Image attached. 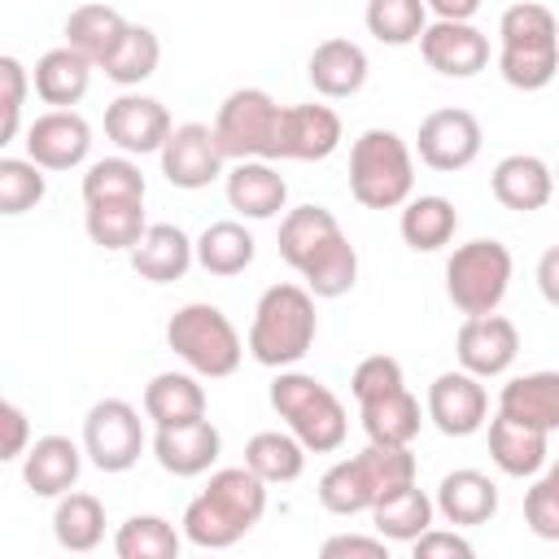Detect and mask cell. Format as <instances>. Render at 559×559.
<instances>
[{
    "instance_id": "cell-1",
    "label": "cell",
    "mask_w": 559,
    "mask_h": 559,
    "mask_svg": "<svg viewBox=\"0 0 559 559\" xmlns=\"http://www.w3.org/2000/svg\"><path fill=\"white\" fill-rule=\"evenodd\" d=\"M280 258L306 280L314 301L345 297L358 284V249L328 205H297L280 218Z\"/></svg>"
},
{
    "instance_id": "cell-2",
    "label": "cell",
    "mask_w": 559,
    "mask_h": 559,
    "mask_svg": "<svg viewBox=\"0 0 559 559\" xmlns=\"http://www.w3.org/2000/svg\"><path fill=\"white\" fill-rule=\"evenodd\" d=\"M262 515H266V480H258L249 467H218L210 472V485L188 502L179 533L201 550H227Z\"/></svg>"
},
{
    "instance_id": "cell-3",
    "label": "cell",
    "mask_w": 559,
    "mask_h": 559,
    "mask_svg": "<svg viewBox=\"0 0 559 559\" xmlns=\"http://www.w3.org/2000/svg\"><path fill=\"white\" fill-rule=\"evenodd\" d=\"M415 454L411 445H380V441H367V450L332 463L319 485H314V498L323 511L332 515H358V511H371V502H380L384 493H393L397 485H411L415 480Z\"/></svg>"
},
{
    "instance_id": "cell-4",
    "label": "cell",
    "mask_w": 559,
    "mask_h": 559,
    "mask_svg": "<svg viewBox=\"0 0 559 559\" xmlns=\"http://www.w3.org/2000/svg\"><path fill=\"white\" fill-rule=\"evenodd\" d=\"M314 336H319V314H314L310 288L306 284H271L253 306L245 349L253 354V362L280 371V367H297L310 354Z\"/></svg>"
},
{
    "instance_id": "cell-5",
    "label": "cell",
    "mask_w": 559,
    "mask_h": 559,
    "mask_svg": "<svg viewBox=\"0 0 559 559\" xmlns=\"http://www.w3.org/2000/svg\"><path fill=\"white\" fill-rule=\"evenodd\" d=\"M559 70V26L537 0H520L498 17V74L520 92H542Z\"/></svg>"
},
{
    "instance_id": "cell-6",
    "label": "cell",
    "mask_w": 559,
    "mask_h": 559,
    "mask_svg": "<svg viewBox=\"0 0 559 559\" xmlns=\"http://www.w3.org/2000/svg\"><path fill=\"white\" fill-rule=\"evenodd\" d=\"M271 411L288 424V432L301 441L306 454H332L345 445V432H349L345 402L319 376L280 367L271 380Z\"/></svg>"
},
{
    "instance_id": "cell-7",
    "label": "cell",
    "mask_w": 559,
    "mask_h": 559,
    "mask_svg": "<svg viewBox=\"0 0 559 559\" xmlns=\"http://www.w3.org/2000/svg\"><path fill=\"white\" fill-rule=\"evenodd\" d=\"M415 192V153L389 127H367L349 144V197L362 210H397Z\"/></svg>"
},
{
    "instance_id": "cell-8",
    "label": "cell",
    "mask_w": 559,
    "mask_h": 559,
    "mask_svg": "<svg viewBox=\"0 0 559 559\" xmlns=\"http://www.w3.org/2000/svg\"><path fill=\"white\" fill-rule=\"evenodd\" d=\"M166 345L175 349V358L188 362L192 376L205 380H227L236 376L240 358H245V341L231 328V319L210 306V301H188L166 319Z\"/></svg>"
},
{
    "instance_id": "cell-9",
    "label": "cell",
    "mask_w": 559,
    "mask_h": 559,
    "mask_svg": "<svg viewBox=\"0 0 559 559\" xmlns=\"http://www.w3.org/2000/svg\"><path fill=\"white\" fill-rule=\"evenodd\" d=\"M511 249L493 236H476L445 258V297L459 314H489L511 288Z\"/></svg>"
},
{
    "instance_id": "cell-10",
    "label": "cell",
    "mask_w": 559,
    "mask_h": 559,
    "mask_svg": "<svg viewBox=\"0 0 559 559\" xmlns=\"http://www.w3.org/2000/svg\"><path fill=\"white\" fill-rule=\"evenodd\" d=\"M218 153L227 162H245V157H262V162H280L275 157V135H280V105L271 92L262 87H236L223 96L214 122H210Z\"/></svg>"
},
{
    "instance_id": "cell-11",
    "label": "cell",
    "mask_w": 559,
    "mask_h": 559,
    "mask_svg": "<svg viewBox=\"0 0 559 559\" xmlns=\"http://www.w3.org/2000/svg\"><path fill=\"white\" fill-rule=\"evenodd\" d=\"M83 454L96 472H127L144 454V419L122 397H100L83 415Z\"/></svg>"
},
{
    "instance_id": "cell-12",
    "label": "cell",
    "mask_w": 559,
    "mask_h": 559,
    "mask_svg": "<svg viewBox=\"0 0 559 559\" xmlns=\"http://www.w3.org/2000/svg\"><path fill=\"white\" fill-rule=\"evenodd\" d=\"M480 118L472 109H459V105H445V109H432L424 122H419V135H415V153L428 170H441V175H454V170H467L476 157H480Z\"/></svg>"
},
{
    "instance_id": "cell-13",
    "label": "cell",
    "mask_w": 559,
    "mask_h": 559,
    "mask_svg": "<svg viewBox=\"0 0 559 559\" xmlns=\"http://www.w3.org/2000/svg\"><path fill=\"white\" fill-rule=\"evenodd\" d=\"M157 157H162L166 183L170 188H183V192L210 188L223 175V166H227V157L218 153V140H214L210 122H179V127H170V135L162 140Z\"/></svg>"
},
{
    "instance_id": "cell-14",
    "label": "cell",
    "mask_w": 559,
    "mask_h": 559,
    "mask_svg": "<svg viewBox=\"0 0 559 559\" xmlns=\"http://www.w3.org/2000/svg\"><path fill=\"white\" fill-rule=\"evenodd\" d=\"M454 354H459V367L472 371L476 380H493L502 376L515 354H520V328L489 310V314H463L459 323V336H454Z\"/></svg>"
},
{
    "instance_id": "cell-15",
    "label": "cell",
    "mask_w": 559,
    "mask_h": 559,
    "mask_svg": "<svg viewBox=\"0 0 559 559\" xmlns=\"http://www.w3.org/2000/svg\"><path fill=\"white\" fill-rule=\"evenodd\" d=\"M424 419H432V428L441 437H472L485 428L489 419V393L472 371H441L428 384V402H424Z\"/></svg>"
},
{
    "instance_id": "cell-16",
    "label": "cell",
    "mask_w": 559,
    "mask_h": 559,
    "mask_svg": "<svg viewBox=\"0 0 559 559\" xmlns=\"http://www.w3.org/2000/svg\"><path fill=\"white\" fill-rule=\"evenodd\" d=\"M341 114L332 105H280V135L275 157L280 162H323L341 148Z\"/></svg>"
},
{
    "instance_id": "cell-17",
    "label": "cell",
    "mask_w": 559,
    "mask_h": 559,
    "mask_svg": "<svg viewBox=\"0 0 559 559\" xmlns=\"http://www.w3.org/2000/svg\"><path fill=\"white\" fill-rule=\"evenodd\" d=\"M419 57L428 61V70L445 74V79H476L489 66V35L472 22H428L424 35L415 39Z\"/></svg>"
},
{
    "instance_id": "cell-18",
    "label": "cell",
    "mask_w": 559,
    "mask_h": 559,
    "mask_svg": "<svg viewBox=\"0 0 559 559\" xmlns=\"http://www.w3.org/2000/svg\"><path fill=\"white\" fill-rule=\"evenodd\" d=\"M22 144H26V157L39 170H74L92 153V127L74 109H44L26 127V140Z\"/></svg>"
},
{
    "instance_id": "cell-19",
    "label": "cell",
    "mask_w": 559,
    "mask_h": 559,
    "mask_svg": "<svg viewBox=\"0 0 559 559\" xmlns=\"http://www.w3.org/2000/svg\"><path fill=\"white\" fill-rule=\"evenodd\" d=\"M170 109L157 96H140V92H122L118 100L105 105V135L118 144V153L127 157H144L157 153L162 140L170 135Z\"/></svg>"
},
{
    "instance_id": "cell-20",
    "label": "cell",
    "mask_w": 559,
    "mask_h": 559,
    "mask_svg": "<svg viewBox=\"0 0 559 559\" xmlns=\"http://www.w3.org/2000/svg\"><path fill=\"white\" fill-rule=\"evenodd\" d=\"M223 454V432L201 415V419H188V424H170V428H157L153 437V459L162 472L170 476H205Z\"/></svg>"
},
{
    "instance_id": "cell-21",
    "label": "cell",
    "mask_w": 559,
    "mask_h": 559,
    "mask_svg": "<svg viewBox=\"0 0 559 559\" xmlns=\"http://www.w3.org/2000/svg\"><path fill=\"white\" fill-rule=\"evenodd\" d=\"M223 192H227V205L240 214V218H253V223H266V218H280V210H288V183L284 175L262 162V157H245L236 162L231 170H223Z\"/></svg>"
},
{
    "instance_id": "cell-22",
    "label": "cell",
    "mask_w": 559,
    "mask_h": 559,
    "mask_svg": "<svg viewBox=\"0 0 559 559\" xmlns=\"http://www.w3.org/2000/svg\"><path fill=\"white\" fill-rule=\"evenodd\" d=\"M79 472H83V445H74L61 432L35 437L22 450V480L35 498H61L66 489L79 485Z\"/></svg>"
},
{
    "instance_id": "cell-23",
    "label": "cell",
    "mask_w": 559,
    "mask_h": 559,
    "mask_svg": "<svg viewBox=\"0 0 559 559\" xmlns=\"http://www.w3.org/2000/svg\"><path fill=\"white\" fill-rule=\"evenodd\" d=\"M432 511L454 528H480L498 515V485L476 467H454L441 476Z\"/></svg>"
},
{
    "instance_id": "cell-24",
    "label": "cell",
    "mask_w": 559,
    "mask_h": 559,
    "mask_svg": "<svg viewBox=\"0 0 559 559\" xmlns=\"http://www.w3.org/2000/svg\"><path fill=\"white\" fill-rule=\"evenodd\" d=\"M367 70H371V61H367L362 44H354V39H345V35H332V39L314 44V52H310V61H306L310 87H314L319 96H328V100L358 96L362 83H367Z\"/></svg>"
},
{
    "instance_id": "cell-25",
    "label": "cell",
    "mask_w": 559,
    "mask_h": 559,
    "mask_svg": "<svg viewBox=\"0 0 559 559\" xmlns=\"http://www.w3.org/2000/svg\"><path fill=\"white\" fill-rule=\"evenodd\" d=\"M489 192L502 210H515V214H533L542 205H550L555 197V175L550 166L537 157V153H507L493 175H489Z\"/></svg>"
},
{
    "instance_id": "cell-26",
    "label": "cell",
    "mask_w": 559,
    "mask_h": 559,
    "mask_svg": "<svg viewBox=\"0 0 559 559\" xmlns=\"http://www.w3.org/2000/svg\"><path fill=\"white\" fill-rule=\"evenodd\" d=\"M127 258H131V271L140 280H148V284H175L192 266V240L175 223H148L140 231V240L127 249Z\"/></svg>"
},
{
    "instance_id": "cell-27",
    "label": "cell",
    "mask_w": 559,
    "mask_h": 559,
    "mask_svg": "<svg viewBox=\"0 0 559 559\" xmlns=\"http://www.w3.org/2000/svg\"><path fill=\"white\" fill-rule=\"evenodd\" d=\"M489 459L502 476L528 480L550 459V432H542L533 424H520V419H507V415H493L489 419Z\"/></svg>"
},
{
    "instance_id": "cell-28",
    "label": "cell",
    "mask_w": 559,
    "mask_h": 559,
    "mask_svg": "<svg viewBox=\"0 0 559 559\" xmlns=\"http://www.w3.org/2000/svg\"><path fill=\"white\" fill-rule=\"evenodd\" d=\"M92 70H96V66H92L83 52H74L70 44H61V48H48V52L35 61L31 87H35V96H39L44 105L70 109V105H79V100L87 96Z\"/></svg>"
},
{
    "instance_id": "cell-29",
    "label": "cell",
    "mask_w": 559,
    "mask_h": 559,
    "mask_svg": "<svg viewBox=\"0 0 559 559\" xmlns=\"http://www.w3.org/2000/svg\"><path fill=\"white\" fill-rule=\"evenodd\" d=\"M358 419H362L367 441H380V445H411V441L419 437V428H424L419 397H415L406 384L358 402Z\"/></svg>"
},
{
    "instance_id": "cell-30",
    "label": "cell",
    "mask_w": 559,
    "mask_h": 559,
    "mask_svg": "<svg viewBox=\"0 0 559 559\" xmlns=\"http://www.w3.org/2000/svg\"><path fill=\"white\" fill-rule=\"evenodd\" d=\"M498 415L533 424L542 432H555L559 428V371L511 376L498 393Z\"/></svg>"
},
{
    "instance_id": "cell-31",
    "label": "cell",
    "mask_w": 559,
    "mask_h": 559,
    "mask_svg": "<svg viewBox=\"0 0 559 559\" xmlns=\"http://www.w3.org/2000/svg\"><path fill=\"white\" fill-rule=\"evenodd\" d=\"M253 258H258V240H253V231H249L245 223H236V218H218V223H210V227L192 240V262H197L205 275H218V280L249 271Z\"/></svg>"
},
{
    "instance_id": "cell-32",
    "label": "cell",
    "mask_w": 559,
    "mask_h": 559,
    "mask_svg": "<svg viewBox=\"0 0 559 559\" xmlns=\"http://www.w3.org/2000/svg\"><path fill=\"white\" fill-rule=\"evenodd\" d=\"M402 218H397V231L406 240V249L415 253H437L454 240L459 231V210L450 197H437V192H424V197H406L402 205Z\"/></svg>"
},
{
    "instance_id": "cell-33",
    "label": "cell",
    "mask_w": 559,
    "mask_h": 559,
    "mask_svg": "<svg viewBox=\"0 0 559 559\" xmlns=\"http://www.w3.org/2000/svg\"><path fill=\"white\" fill-rule=\"evenodd\" d=\"M144 415L157 428L201 419L205 415V389H201V380L192 371H157L144 384Z\"/></svg>"
},
{
    "instance_id": "cell-34",
    "label": "cell",
    "mask_w": 559,
    "mask_h": 559,
    "mask_svg": "<svg viewBox=\"0 0 559 559\" xmlns=\"http://www.w3.org/2000/svg\"><path fill=\"white\" fill-rule=\"evenodd\" d=\"M127 17L114 9V4H79V9H70V17H66V44L74 48V52H83L92 66H100L114 48H118V39L127 35Z\"/></svg>"
},
{
    "instance_id": "cell-35",
    "label": "cell",
    "mask_w": 559,
    "mask_h": 559,
    "mask_svg": "<svg viewBox=\"0 0 559 559\" xmlns=\"http://www.w3.org/2000/svg\"><path fill=\"white\" fill-rule=\"evenodd\" d=\"M432 498L411 480V485H397L393 493H384L380 502H371V528L384 537V542H415L428 524H432Z\"/></svg>"
},
{
    "instance_id": "cell-36",
    "label": "cell",
    "mask_w": 559,
    "mask_h": 559,
    "mask_svg": "<svg viewBox=\"0 0 559 559\" xmlns=\"http://www.w3.org/2000/svg\"><path fill=\"white\" fill-rule=\"evenodd\" d=\"M52 537L61 550H74V555H87L105 542V507L96 493H79V489H66L52 507Z\"/></svg>"
},
{
    "instance_id": "cell-37",
    "label": "cell",
    "mask_w": 559,
    "mask_h": 559,
    "mask_svg": "<svg viewBox=\"0 0 559 559\" xmlns=\"http://www.w3.org/2000/svg\"><path fill=\"white\" fill-rule=\"evenodd\" d=\"M157 61H162V39H157V31L131 22L127 35L118 39V48H114L96 70H100L109 83H118V87H140L144 79L157 74Z\"/></svg>"
},
{
    "instance_id": "cell-38",
    "label": "cell",
    "mask_w": 559,
    "mask_h": 559,
    "mask_svg": "<svg viewBox=\"0 0 559 559\" xmlns=\"http://www.w3.org/2000/svg\"><path fill=\"white\" fill-rule=\"evenodd\" d=\"M83 227H87V240L100 245L105 253H127L148 227L144 201H87Z\"/></svg>"
},
{
    "instance_id": "cell-39",
    "label": "cell",
    "mask_w": 559,
    "mask_h": 559,
    "mask_svg": "<svg viewBox=\"0 0 559 559\" xmlns=\"http://www.w3.org/2000/svg\"><path fill=\"white\" fill-rule=\"evenodd\" d=\"M245 467L266 485H293L306 472V450L293 432H253L245 441Z\"/></svg>"
},
{
    "instance_id": "cell-40",
    "label": "cell",
    "mask_w": 559,
    "mask_h": 559,
    "mask_svg": "<svg viewBox=\"0 0 559 559\" xmlns=\"http://www.w3.org/2000/svg\"><path fill=\"white\" fill-rule=\"evenodd\" d=\"M183 550V533L166 515H127L114 533L118 559H175Z\"/></svg>"
},
{
    "instance_id": "cell-41",
    "label": "cell",
    "mask_w": 559,
    "mask_h": 559,
    "mask_svg": "<svg viewBox=\"0 0 559 559\" xmlns=\"http://www.w3.org/2000/svg\"><path fill=\"white\" fill-rule=\"evenodd\" d=\"M362 22H367L371 39H380L389 48H406L424 35L428 9H424V0H367Z\"/></svg>"
},
{
    "instance_id": "cell-42",
    "label": "cell",
    "mask_w": 559,
    "mask_h": 559,
    "mask_svg": "<svg viewBox=\"0 0 559 559\" xmlns=\"http://www.w3.org/2000/svg\"><path fill=\"white\" fill-rule=\"evenodd\" d=\"M144 170L118 153V157H100L87 166L83 175V205L87 201H144Z\"/></svg>"
},
{
    "instance_id": "cell-43",
    "label": "cell",
    "mask_w": 559,
    "mask_h": 559,
    "mask_svg": "<svg viewBox=\"0 0 559 559\" xmlns=\"http://www.w3.org/2000/svg\"><path fill=\"white\" fill-rule=\"evenodd\" d=\"M48 192V175L31 157H4L0 153V218L31 214Z\"/></svg>"
},
{
    "instance_id": "cell-44",
    "label": "cell",
    "mask_w": 559,
    "mask_h": 559,
    "mask_svg": "<svg viewBox=\"0 0 559 559\" xmlns=\"http://www.w3.org/2000/svg\"><path fill=\"white\" fill-rule=\"evenodd\" d=\"M524 524L542 542H559V467H542L524 489Z\"/></svg>"
},
{
    "instance_id": "cell-45",
    "label": "cell",
    "mask_w": 559,
    "mask_h": 559,
    "mask_svg": "<svg viewBox=\"0 0 559 559\" xmlns=\"http://www.w3.org/2000/svg\"><path fill=\"white\" fill-rule=\"evenodd\" d=\"M26 96H31V70L17 57L0 52V153L22 131V105H26Z\"/></svg>"
},
{
    "instance_id": "cell-46",
    "label": "cell",
    "mask_w": 559,
    "mask_h": 559,
    "mask_svg": "<svg viewBox=\"0 0 559 559\" xmlns=\"http://www.w3.org/2000/svg\"><path fill=\"white\" fill-rule=\"evenodd\" d=\"M397 384H406V376H402V362L389 358V354H371V358H362V362L354 367V376H349V393H354V402H367V397L389 393V389H397Z\"/></svg>"
},
{
    "instance_id": "cell-47",
    "label": "cell",
    "mask_w": 559,
    "mask_h": 559,
    "mask_svg": "<svg viewBox=\"0 0 559 559\" xmlns=\"http://www.w3.org/2000/svg\"><path fill=\"white\" fill-rule=\"evenodd\" d=\"M415 559H472V542L459 533V528H424L415 542H411Z\"/></svg>"
},
{
    "instance_id": "cell-48",
    "label": "cell",
    "mask_w": 559,
    "mask_h": 559,
    "mask_svg": "<svg viewBox=\"0 0 559 559\" xmlns=\"http://www.w3.org/2000/svg\"><path fill=\"white\" fill-rule=\"evenodd\" d=\"M26 445H31V419H26V411L0 393V463L22 459Z\"/></svg>"
},
{
    "instance_id": "cell-49",
    "label": "cell",
    "mask_w": 559,
    "mask_h": 559,
    "mask_svg": "<svg viewBox=\"0 0 559 559\" xmlns=\"http://www.w3.org/2000/svg\"><path fill=\"white\" fill-rule=\"evenodd\" d=\"M323 559H389V542L376 533V537H362V533H336L319 546Z\"/></svg>"
},
{
    "instance_id": "cell-50",
    "label": "cell",
    "mask_w": 559,
    "mask_h": 559,
    "mask_svg": "<svg viewBox=\"0 0 559 559\" xmlns=\"http://www.w3.org/2000/svg\"><path fill=\"white\" fill-rule=\"evenodd\" d=\"M424 9L437 13V17H445V22H472L476 9H480V0H424Z\"/></svg>"
},
{
    "instance_id": "cell-51",
    "label": "cell",
    "mask_w": 559,
    "mask_h": 559,
    "mask_svg": "<svg viewBox=\"0 0 559 559\" xmlns=\"http://www.w3.org/2000/svg\"><path fill=\"white\" fill-rule=\"evenodd\" d=\"M555 266H559V249H546V253H542V266H537V284H542V297H546V301L559 297V293H555Z\"/></svg>"
}]
</instances>
